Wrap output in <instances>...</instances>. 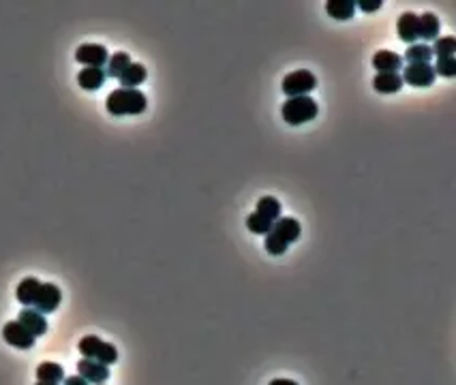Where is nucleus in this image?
<instances>
[{
	"label": "nucleus",
	"instance_id": "f257e3e1",
	"mask_svg": "<svg viewBox=\"0 0 456 385\" xmlns=\"http://www.w3.org/2000/svg\"><path fill=\"white\" fill-rule=\"evenodd\" d=\"M105 107L111 115H137L146 111L148 99L137 88H118L107 94Z\"/></svg>",
	"mask_w": 456,
	"mask_h": 385
},
{
	"label": "nucleus",
	"instance_id": "f03ea898",
	"mask_svg": "<svg viewBox=\"0 0 456 385\" xmlns=\"http://www.w3.org/2000/svg\"><path fill=\"white\" fill-rule=\"evenodd\" d=\"M317 103L315 99H311L309 94H304V97H291L283 103L281 107V115H283V120L291 127H300L304 122H311L317 118Z\"/></svg>",
	"mask_w": 456,
	"mask_h": 385
},
{
	"label": "nucleus",
	"instance_id": "7ed1b4c3",
	"mask_svg": "<svg viewBox=\"0 0 456 385\" xmlns=\"http://www.w3.org/2000/svg\"><path fill=\"white\" fill-rule=\"evenodd\" d=\"M78 349L86 360H95V362L105 364V366H111V364L118 362L116 346L101 340L99 336H84L78 344Z\"/></svg>",
	"mask_w": 456,
	"mask_h": 385
},
{
	"label": "nucleus",
	"instance_id": "20e7f679",
	"mask_svg": "<svg viewBox=\"0 0 456 385\" xmlns=\"http://www.w3.org/2000/svg\"><path fill=\"white\" fill-rule=\"evenodd\" d=\"M317 86V80H315V75L307 69H298L293 73H289L281 88H283V94H287L289 99L291 97H304V94H309L311 90H315Z\"/></svg>",
	"mask_w": 456,
	"mask_h": 385
},
{
	"label": "nucleus",
	"instance_id": "39448f33",
	"mask_svg": "<svg viewBox=\"0 0 456 385\" xmlns=\"http://www.w3.org/2000/svg\"><path fill=\"white\" fill-rule=\"evenodd\" d=\"M401 77L403 84L407 82L413 88H429L435 82V69L431 64H407Z\"/></svg>",
	"mask_w": 456,
	"mask_h": 385
},
{
	"label": "nucleus",
	"instance_id": "423d86ee",
	"mask_svg": "<svg viewBox=\"0 0 456 385\" xmlns=\"http://www.w3.org/2000/svg\"><path fill=\"white\" fill-rule=\"evenodd\" d=\"M3 338L7 344L15 346V349H32L34 346V336L20 323V321H9L3 328Z\"/></svg>",
	"mask_w": 456,
	"mask_h": 385
},
{
	"label": "nucleus",
	"instance_id": "0eeeda50",
	"mask_svg": "<svg viewBox=\"0 0 456 385\" xmlns=\"http://www.w3.org/2000/svg\"><path fill=\"white\" fill-rule=\"evenodd\" d=\"M75 60L84 66H95V69H103V64H107L109 54L103 46L99 43H84L75 50Z\"/></svg>",
	"mask_w": 456,
	"mask_h": 385
},
{
	"label": "nucleus",
	"instance_id": "6e6552de",
	"mask_svg": "<svg viewBox=\"0 0 456 385\" xmlns=\"http://www.w3.org/2000/svg\"><path fill=\"white\" fill-rule=\"evenodd\" d=\"M60 302H62L60 289L56 285H52V283H41L39 295H36L32 308H36V311H39L41 315H50V313H54L56 308L60 306Z\"/></svg>",
	"mask_w": 456,
	"mask_h": 385
},
{
	"label": "nucleus",
	"instance_id": "1a4fd4ad",
	"mask_svg": "<svg viewBox=\"0 0 456 385\" xmlns=\"http://www.w3.org/2000/svg\"><path fill=\"white\" fill-rule=\"evenodd\" d=\"M270 234L275 236V238H279L283 244H291V242H296L298 238H300V234H302V227H300V223L296 220V218H289V216H285V218H279V220H275V225H272V231Z\"/></svg>",
	"mask_w": 456,
	"mask_h": 385
},
{
	"label": "nucleus",
	"instance_id": "9d476101",
	"mask_svg": "<svg viewBox=\"0 0 456 385\" xmlns=\"http://www.w3.org/2000/svg\"><path fill=\"white\" fill-rule=\"evenodd\" d=\"M18 321L36 338V336H43L48 332V319L46 315H41L36 308H24V311L18 315Z\"/></svg>",
	"mask_w": 456,
	"mask_h": 385
},
{
	"label": "nucleus",
	"instance_id": "9b49d317",
	"mask_svg": "<svg viewBox=\"0 0 456 385\" xmlns=\"http://www.w3.org/2000/svg\"><path fill=\"white\" fill-rule=\"evenodd\" d=\"M78 374L84 377L88 383H95V385H101L109 379V368L105 364H99L95 360H86L82 358L78 362Z\"/></svg>",
	"mask_w": 456,
	"mask_h": 385
},
{
	"label": "nucleus",
	"instance_id": "f8f14e48",
	"mask_svg": "<svg viewBox=\"0 0 456 385\" xmlns=\"http://www.w3.org/2000/svg\"><path fill=\"white\" fill-rule=\"evenodd\" d=\"M403 58L390 50H379L375 56H373V66L377 73H399L403 69Z\"/></svg>",
	"mask_w": 456,
	"mask_h": 385
},
{
	"label": "nucleus",
	"instance_id": "ddd939ff",
	"mask_svg": "<svg viewBox=\"0 0 456 385\" xmlns=\"http://www.w3.org/2000/svg\"><path fill=\"white\" fill-rule=\"evenodd\" d=\"M396 32L403 43H415L417 41V15L415 13H403L396 22Z\"/></svg>",
	"mask_w": 456,
	"mask_h": 385
},
{
	"label": "nucleus",
	"instance_id": "4468645a",
	"mask_svg": "<svg viewBox=\"0 0 456 385\" xmlns=\"http://www.w3.org/2000/svg\"><path fill=\"white\" fill-rule=\"evenodd\" d=\"M373 88L382 94H394L403 88V77L399 73H377L373 80Z\"/></svg>",
	"mask_w": 456,
	"mask_h": 385
},
{
	"label": "nucleus",
	"instance_id": "2eb2a0df",
	"mask_svg": "<svg viewBox=\"0 0 456 385\" xmlns=\"http://www.w3.org/2000/svg\"><path fill=\"white\" fill-rule=\"evenodd\" d=\"M107 80V75L103 69H95V66H84L80 73H78V84L84 88V90H99Z\"/></svg>",
	"mask_w": 456,
	"mask_h": 385
},
{
	"label": "nucleus",
	"instance_id": "dca6fc26",
	"mask_svg": "<svg viewBox=\"0 0 456 385\" xmlns=\"http://www.w3.org/2000/svg\"><path fill=\"white\" fill-rule=\"evenodd\" d=\"M439 18L435 13H424L417 15V38H424V41H435L439 38Z\"/></svg>",
	"mask_w": 456,
	"mask_h": 385
},
{
	"label": "nucleus",
	"instance_id": "f3484780",
	"mask_svg": "<svg viewBox=\"0 0 456 385\" xmlns=\"http://www.w3.org/2000/svg\"><path fill=\"white\" fill-rule=\"evenodd\" d=\"M39 289H41V281H36V279H32V276L24 279V281L18 285V291H15L18 302H22L26 308H32L36 295H39Z\"/></svg>",
	"mask_w": 456,
	"mask_h": 385
},
{
	"label": "nucleus",
	"instance_id": "a211bd4d",
	"mask_svg": "<svg viewBox=\"0 0 456 385\" xmlns=\"http://www.w3.org/2000/svg\"><path fill=\"white\" fill-rule=\"evenodd\" d=\"M326 11L332 20H352L356 13V3L354 0H328Z\"/></svg>",
	"mask_w": 456,
	"mask_h": 385
},
{
	"label": "nucleus",
	"instance_id": "6ab92c4d",
	"mask_svg": "<svg viewBox=\"0 0 456 385\" xmlns=\"http://www.w3.org/2000/svg\"><path fill=\"white\" fill-rule=\"evenodd\" d=\"M146 77H148V71H146V66H144V64H139V62H131V64L125 69V73L118 77V80H120L123 88H137L139 84H144V82H146Z\"/></svg>",
	"mask_w": 456,
	"mask_h": 385
},
{
	"label": "nucleus",
	"instance_id": "aec40b11",
	"mask_svg": "<svg viewBox=\"0 0 456 385\" xmlns=\"http://www.w3.org/2000/svg\"><path fill=\"white\" fill-rule=\"evenodd\" d=\"M36 381L58 385L64 381V368L56 362H41L39 366H36Z\"/></svg>",
	"mask_w": 456,
	"mask_h": 385
},
{
	"label": "nucleus",
	"instance_id": "412c9836",
	"mask_svg": "<svg viewBox=\"0 0 456 385\" xmlns=\"http://www.w3.org/2000/svg\"><path fill=\"white\" fill-rule=\"evenodd\" d=\"M407 60V64H429V60H433V50L427 43H413L407 48L403 62Z\"/></svg>",
	"mask_w": 456,
	"mask_h": 385
},
{
	"label": "nucleus",
	"instance_id": "4be33fe9",
	"mask_svg": "<svg viewBox=\"0 0 456 385\" xmlns=\"http://www.w3.org/2000/svg\"><path fill=\"white\" fill-rule=\"evenodd\" d=\"M255 212L265 216V218H270V220H279L281 218V204L277 197H261L255 206Z\"/></svg>",
	"mask_w": 456,
	"mask_h": 385
},
{
	"label": "nucleus",
	"instance_id": "5701e85b",
	"mask_svg": "<svg viewBox=\"0 0 456 385\" xmlns=\"http://www.w3.org/2000/svg\"><path fill=\"white\" fill-rule=\"evenodd\" d=\"M131 64V56L127 54V52H116L113 56H109V60H107V73L105 75H109V77H118L125 73V69Z\"/></svg>",
	"mask_w": 456,
	"mask_h": 385
},
{
	"label": "nucleus",
	"instance_id": "b1692460",
	"mask_svg": "<svg viewBox=\"0 0 456 385\" xmlns=\"http://www.w3.org/2000/svg\"><path fill=\"white\" fill-rule=\"evenodd\" d=\"M272 225H275V220L265 218V216H261V214H257V212H253V214L247 216V227H249V231H253V234H257V236H268L270 231H272Z\"/></svg>",
	"mask_w": 456,
	"mask_h": 385
},
{
	"label": "nucleus",
	"instance_id": "393cba45",
	"mask_svg": "<svg viewBox=\"0 0 456 385\" xmlns=\"http://www.w3.org/2000/svg\"><path fill=\"white\" fill-rule=\"evenodd\" d=\"M431 50H433V56H437V58H454L456 38L454 36H439V38H435V46Z\"/></svg>",
	"mask_w": 456,
	"mask_h": 385
},
{
	"label": "nucleus",
	"instance_id": "a878e982",
	"mask_svg": "<svg viewBox=\"0 0 456 385\" xmlns=\"http://www.w3.org/2000/svg\"><path fill=\"white\" fill-rule=\"evenodd\" d=\"M435 75L439 73L441 77H454L456 73V60L454 58H437L435 62Z\"/></svg>",
	"mask_w": 456,
	"mask_h": 385
},
{
	"label": "nucleus",
	"instance_id": "bb28decb",
	"mask_svg": "<svg viewBox=\"0 0 456 385\" xmlns=\"http://www.w3.org/2000/svg\"><path fill=\"white\" fill-rule=\"evenodd\" d=\"M263 248L268 251L270 255H283L287 251V244H283L279 238H275L272 234L265 236V242H263Z\"/></svg>",
	"mask_w": 456,
	"mask_h": 385
},
{
	"label": "nucleus",
	"instance_id": "cd10ccee",
	"mask_svg": "<svg viewBox=\"0 0 456 385\" xmlns=\"http://www.w3.org/2000/svg\"><path fill=\"white\" fill-rule=\"evenodd\" d=\"M382 0H358L356 7H360L364 13H375L377 9H382Z\"/></svg>",
	"mask_w": 456,
	"mask_h": 385
},
{
	"label": "nucleus",
	"instance_id": "c85d7f7f",
	"mask_svg": "<svg viewBox=\"0 0 456 385\" xmlns=\"http://www.w3.org/2000/svg\"><path fill=\"white\" fill-rule=\"evenodd\" d=\"M62 385H90V383L84 377H80V374H73V377H64Z\"/></svg>",
	"mask_w": 456,
	"mask_h": 385
},
{
	"label": "nucleus",
	"instance_id": "c756f323",
	"mask_svg": "<svg viewBox=\"0 0 456 385\" xmlns=\"http://www.w3.org/2000/svg\"><path fill=\"white\" fill-rule=\"evenodd\" d=\"M268 385H298V383L291 381V379H272Z\"/></svg>",
	"mask_w": 456,
	"mask_h": 385
},
{
	"label": "nucleus",
	"instance_id": "7c9ffc66",
	"mask_svg": "<svg viewBox=\"0 0 456 385\" xmlns=\"http://www.w3.org/2000/svg\"><path fill=\"white\" fill-rule=\"evenodd\" d=\"M36 385H56V383H39V381H36Z\"/></svg>",
	"mask_w": 456,
	"mask_h": 385
}]
</instances>
